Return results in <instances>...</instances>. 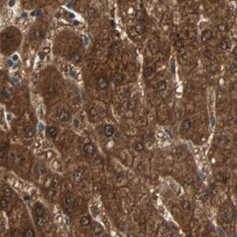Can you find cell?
<instances>
[{
	"label": "cell",
	"instance_id": "32",
	"mask_svg": "<svg viewBox=\"0 0 237 237\" xmlns=\"http://www.w3.org/2000/svg\"><path fill=\"white\" fill-rule=\"evenodd\" d=\"M135 18L137 20L140 21L144 19V13L141 10H137L135 13Z\"/></svg>",
	"mask_w": 237,
	"mask_h": 237
},
{
	"label": "cell",
	"instance_id": "53",
	"mask_svg": "<svg viewBox=\"0 0 237 237\" xmlns=\"http://www.w3.org/2000/svg\"><path fill=\"white\" fill-rule=\"evenodd\" d=\"M214 122H215V121H214V117H212V126L214 125Z\"/></svg>",
	"mask_w": 237,
	"mask_h": 237
},
{
	"label": "cell",
	"instance_id": "30",
	"mask_svg": "<svg viewBox=\"0 0 237 237\" xmlns=\"http://www.w3.org/2000/svg\"><path fill=\"white\" fill-rule=\"evenodd\" d=\"M8 205V202L7 201V199L5 198V197L4 196H1V209L2 210H5L7 207Z\"/></svg>",
	"mask_w": 237,
	"mask_h": 237
},
{
	"label": "cell",
	"instance_id": "6",
	"mask_svg": "<svg viewBox=\"0 0 237 237\" xmlns=\"http://www.w3.org/2000/svg\"><path fill=\"white\" fill-rule=\"evenodd\" d=\"M34 213L36 217L37 216H44V213H45V209L43 206L40 203H37L35 206V209H34Z\"/></svg>",
	"mask_w": 237,
	"mask_h": 237
},
{
	"label": "cell",
	"instance_id": "19",
	"mask_svg": "<svg viewBox=\"0 0 237 237\" xmlns=\"http://www.w3.org/2000/svg\"><path fill=\"white\" fill-rule=\"evenodd\" d=\"M47 94L49 96H53L56 93V89H55V88L53 86V85H48L47 88Z\"/></svg>",
	"mask_w": 237,
	"mask_h": 237
},
{
	"label": "cell",
	"instance_id": "10",
	"mask_svg": "<svg viewBox=\"0 0 237 237\" xmlns=\"http://www.w3.org/2000/svg\"><path fill=\"white\" fill-rule=\"evenodd\" d=\"M135 31L138 34L142 35L145 32V26H144V24L143 23H142V22L138 23L135 26Z\"/></svg>",
	"mask_w": 237,
	"mask_h": 237
},
{
	"label": "cell",
	"instance_id": "47",
	"mask_svg": "<svg viewBox=\"0 0 237 237\" xmlns=\"http://www.w3.org/2000/svg\"><path fill=\"white\" fill-rule=\"evenodd\" d=\"M40 14V11H36V12H34L32 13V15H39Z\"/></svg>",
	"mask_w": 237,
	"mask_h": 237
},
{
	"label": "cell",
	"instance_id": "31",
	"mask_svg": "<svg viewBox=\"0 0 237 237\" xmlns=\"http://www.w3.org/2000/svg\"><path fill=\"white\" fill-rule=\"evenodd\" d=\"M37 171L40 174H45L47 172V170L44 165L40 164L37 166Z\"/></svg>",
	"mask_w": 237,
	"mask_h": 237
},
{
	"label": "cell",
	"instance_id": "44",
	"mask_svg": "<svg viewBox=\"0 0 237 237\" xmlns=\"http://www.w3.org/2000/svg\"><path fill=\"white\" fill-rule=\"evenodd\" d=\"M73 125H74V126L75 128H77V127L79 126V125H80V122H79L77 120H74V121H73Z\"/></svg>",
	"mask_w": 237,
	"mask_h": 237
},
{
	"label": "cell",
	"instance_id": "33",
	"mask_svg": "<svg viewBox=\"0 0 237 237\" xmlns=\"http://www.w3.org/2000/svg\"><path fill=\"white\" fill-rule=\"evenodd\" d=\"M203 55H204V56H205L206 58H209V59H211V58H212V57H213V53H212V50H210V49H206V50H205L204 52H203Z\"/></svg>",
	"mask_w": 237,
	"mask_h": 237
},
{
	"label": "cell",
	"instance_id": "13",
	"mask_svg": "<svg viewBox=\"0 0 237 237\" xmlns=\"http://www.w3.org/2000/svg\"><path fill=\"white\" fill-rule=\"evenodd\" d=\"M24 134L26 137H32L34 134V128L32 126H27L24 129Z\"/></svg>",
	"mask_w": 237,
	"mask_h": 237
},
{
	"label": "cell",
	"instance_id": "52",
	"mask_svg": "<svg viewBox=\"0 0 237 237\" xmlns=\"http://www.w3.org/2000/svg\"><path fill=\"white\" fill-rule=\"evenodd\" d=\"M111 23H112V26H113V27H115V23H114V20H111Z\"/></svg>",
	"mask_w": 237,
	"mask_h": 237
},
{
	"label": "cell",
	"instance_id": "8",
	"mask_svg": "<svg viewBox=\"0 0 237 237\" xmlns=\"http://www.w3.org/2000/svg\"><path fill=\"white\" fill-rule=\"evenodd\" d=\"M58 116L59 120L63 122H66L69 119V114L68 112H67L65 110H61L58 112Z\"/></svg>",
	"mask_w": 237,
	"mask_h": 237
},
{
	"label": "cell",
	"instance_id": "20",
	"mask_svg": "<svg viewBox=\"0 0 237 237\" xmlns=\"http://www.w3.org/2000/svg\"><path fill=\"white\" fill-rule=\"evenodd\" d=\"M192 126V123L190 120H185L183 121V124H182V127L185 131H188Z\"/></svg>",
	"mask_w": 237,
	"mask_h": 237
},
{
	"label": "cell",
	"instance_id": "24",
	"mask_svg": "<svg viewBox=\"0 0 237 237\" xmlns=\"http://www.w3.org/2000/svg\"><path fill=\"white\" fill-rule=\"evenodd\" d=\"M93 229H94V232L95 233V234H99L103 231V228H102V225L99 223H95Z\"/></svg>",
	"mask_w": 237,
	"mask_h": 237
},
{
	"label": "cell",
	"instance_id": "4",
	"mask_svg": "<svg viewBox=\"0 0 237 237\" xmlns=\"http://www.w3.org/2000/svg\"><path fill=\"white\" fill-rule=\"evenodd\" d=\"M73 178L74 180V181L77 183H80L83 181V179H84V176H83V173L77 169L76 170L74 174H73Z\"/></svg>",
	"mask_w": 237,
	"mask_h": 237
},
{
	"label": "cell",
	"instance_id": "43",
	"mask_svg": "<svg viewBox=\"0 0 237 237\" xmlns=\"http://www.w3.org/2000/svg\"><path fill=\"white\" fill-rule=\"evenodd\" d=\"M38 81H39V78H38L37 75H35V76L33 77V83L36 85V84L38 82Z\"/></svg>",
	"mask_w": 237,
	"mask_h": 237
},
{
	"label": "cell",
	"instance_id": "1",
	"mask_svg": "<svg viewBox=\"0 0 237 237\" xmlns=\"http://www.w3.org/2000/svg\"><path fill=\"white\" fill-rule=\"evenodd\" d=\"M83 151L88 156H93L96 153V147L92 143H86L83 147Z\"/></svg>",
	"mask_w": 237,
	"mask_h": 237
},
{
	"label": "cell",
	"instance_id": "40",
	"mask_svg": "<svg viewBox=\"0 0 237 237\" xmlns=\"http://www.w3.org/2000/svg\"><path fill=\"white\" fill-rule=\"evenodd\" d=\"M5 153H6V147L5 146H2L1 147V158L2 159L5 156Z\"/></svg>",
	"mask_w": 237,
	"mask_h": 237
},
{
	"label": "cell",
	"instance_id": "57",
	"mask_svg": "<svg viewBox=\"0 0 237 237\" xmlns=\"http://www.w3.org/2000/svg\"><path fill=\"white\" fill-rule=\"evenodd\" d=\"M236 191H237V187H236Z\"/></svg>",
	"mask_w": 237,
	"mask_h": 237
},
{
	"label": "cell",
	"instance_id": "25",
	"mask_svg": "<svg viewBox=\"0 0 237 237\" xmlns=\"http://www.w3.org/2000/svg\"><path fill=\"white\" fill-rule=\"evenodd\" d=\"M134 149H135V150L137 151V152H141V151L144 150V144H143L142 142H137V143L135 144V146H134Z\"/></svg>",
	"mask_w": 237,
	"mask_h": 237
},
{
	"label": "cell",
	"instance_id": "36",
	"mask_svg": "<svg viewBox=\"0 0 237 237\" xmlns=\"http://www.w3.org/2000/svg\"><path fill=\"white\" fill-rule=\"evenodd\" d=\"M229 70L232 74H235L237 73V65L236 64H232L229 67Z\"/></svg>",
	"mask_w": 237,
	"mask_h": 237
},
{
	"label": "cell",
	"instance_id": "14",
	"mask_svg": "<svg viewBox=\"0 0 237 237\" xmlns=\"http://www.w3.org/2000/svg\"><path fill=\"white\" fill-rule=\"evenodd\" d=\"M215 178L218 182L220 183H226L227 181V175L223 173V172H218L216 175H215Z\"/></svg>",
	"mask_w": 237,
	"mask_h": 237
},
{
	"label": "cell",
	"instance_id": "16",
	"mask_svg": "<svg viewBox=\"0 0 237 237\" xmlns=\"http://www.w3.org/2000/svg\"><path fill=\"white\" fill-rule=\"evenodd\" d=\"M71 60L72 61L73 63L74 64H78L82 61V56L80 53H74L71 55Z\"/></svg>",
	"mask_w": 237,
	"mask_h": 237
},
{
	"label": "cell",
	"instance_id": "41",
	"mask_svg": "<svg viewBox=\"0 0 237 237\" xmlns=\"http://www.w3.org/2000/svg\"><path fill=\"white\" fill-rule=\"evenodd\" d=\"M42 32L40 31V30H37L36 32H35V37H36V38L37 39H40V38H42Z\"/></svg>",
	"mask_w": 237,
	"mask_h": 237
},
{
	"label": "cell",
	"instance_id": "46",
	"mask_svg": "<svg viewBox=\"0 0 237 237\" xmlns=\"http://www.w3.org/2000/svg\"><path fill=\"white\" fill-rule=\"evenodd\" d=\"M7 65H8V66L11 67V66H13V61H12V60H7Z\"/></svg>",
	"mask_w": 237,
	"mask_h": 237
},
{
	"label": "cell",
	"instance_id": "42",
	"mask_svg": "<svg viewBox=\"0 0 237 237\" xmlns=\"http://www.w3.org/2000/svg\"><path fill=\"white\" fill-rule=\"evenodd\" d=\"M171 72H172L173 74H174V72H175V63H174V58L171 60Z\"/></svg>",
	"mask_w": 237,
	"mask_h": 237
},
{
	"label": "cell",
	"instance_id": "34",
	"mask_svg": "<svg viewBox=\"0 0 237 237\" xmlns=\"http://www.w3.org/2000/svg\"><path fill=\"white\" fill-rule=\"evenodd\" d=\"M217 28L218 30H219L220 32H225V31L227 30V24L225 23H220L219 25H217Z\"/></svg>",
	"mask_w": 237,
	"mask_h": 237
},
{
	"label": "cell",
	"instance_id": "21",
	"mask_svg": "<svg viewBox=\"0 0 237 237\" xmlns=\"http://www.w3.org/2000/svg\"><path fill=\"white\" fill-rule=\"evenodd\" d=\"M80 223V224H81L82 225H83V226H87V225H90V223H91V220H90V218L88 217L85 216V217H82L81 218Z\"/></svg>",
	"mask_w": 237,
	"mask_h": 237
},
{
	"label": "cell",
	"instance_id": "27",
	"mask_svg": "<svg viewBox=\"0 0 237 237\" xmlns=\"http://www.w3.org/2000/svg\"><path fill=\"white\" fill-rule=\"evenodd\" d=\"M58 185H59V181L58 180V179L53 178V179H52L51 183H50V188L52 190H55L58 188Z\"/></svg>",
	"mask_w": 237,
	"mask_h": 237
},
{
	"label": "cell",
	"instance_id": "3",
	"mask_svg": "<svg viewBox=\"0 0 237 237\" xmlns=\"http://www.w3.org/2000/svg\"><path fill=\"white\" fill-rule=\"evenodd\" d=\"M97 83H98L99 88H100V89H102V90H105V89H107V87H108V80L104 77H99L98 79Z\"/></svg>",
	"mask_w": 237,
	"mask_h": 237
},
{
	"label": "cell",
	"instance_id": "17",
	"mask_svg": "<svg viewBox=\"0 0 237 237\" xmlns=\"http://www.w3.org/2000/svg\"><path fill=\"white\" fill-rule=\"evenodd\" d=\"M223 220L227 223H230L233 218V214L230 211H227L223 214Z\"/></svg>",
	"mask_w": 237,
	"mask_h": 237
},
{
	"label": "cell",
	"instance_id": "9",
	"mask_svg": "<svg viewBox=\"0 0 237 237\" xmlns=\"http://www.w3.org/2000/svg\"><path fill=\"white\" fill-rule=\"evenodd\" d=\"M166 82L165 80H161L156 85V90L158 92H163L166 89Z\"/></svg>",
	"mask_w": 237,
	"mask_h": 237
},
{
	"label": "cell",
	"instance_id": "7",
	"mask_svg": "<svg viewBox=\"0 0 237 237\" xmlns=\"http://www.w3.org/2000/svg\"><path fill=\"white\" fill-rule=\"evenodd\" d=\"M104 134H105L106 136L110 137V136H112L114 134V133H115V129H114V127L112 125L107 124L104 128Z\"/></svg>",
	"mask_w": 237,
	"mask_h": 237
},
{
	"label": "cell",
	"instance_id": "22",
	"mask_svg": "<svg viewBox=\"0 0 237 237\" xmlns=\"http://www.w3.org/2000/svg\"><path fill=\"white\" fill-rule=\"evenodd\" d=\"M136 102L134 99H131L130 101L128 102V104H127V107L129 110H134L136 109Z\"/></svg>",
	"mask_w": 237,
	"mask_h": 237
},
{
	"label": "cell",
	"instance_id": "37",
	"mask_svg": "<svg viewBox=\"0 0 237 237\" xmlns=\"http://www.w3.org/2000/svg\"><path fill=\"white\" fill-rule=\"evenodd\" d=\"M96 14V10L94 8H90L89 10H88V15L90 18L95 17Z\"/></svg>",
	"mask_w": 237,
	"mask_h": 237
},
{
	"label": "cell",
	"instance_id": "2",
	"mask_svg": "<svg viewBox=\"0 0 237 237\" xmlns=\"http://www.w3.org/2000/svg\"><path fill=\"white\" fill-rule=\"evenodd\" d=\"M212 37H213L212 32L211 30H210V29H206V30H204L201 34V40H202V42H205L210 40L212 38Z\"/></svg>",
	"mask_w": 237,
	"mask_h": 237
},
{
	"label": "cell",
	"instance_id": "50",
	"mask_svg": "<svg viewBox=\"0 0 237 237\" xmlns=\"http://www.w3.org/2000/svg\"><path fill=\"white\" fill-rule=\"evenodd\" d=\"M70 74H71V75H72V77H76V72H73V71H72V72H71Z\"/></svg>",
	"mask_w": 237,
	"mask_h": 237
},
{
	"label": "cell",
	"instance_id": "51",
	"mask_svg": "<svg viewBox=\"0 0 237 237\" xmlns=\"http://www.w3.org/2000/svg\"><path fill=\"white\" fill-rule=\"evenodd\" d=\"M69 16L70 18H74V15L72 14V13H69Z\"/></svg>",
	"mask_w": 237,
	"mask_h": 237
},
{
	"label": "cell",
	"instance_id": "54",
	"mask_svg": "<svg viewBox=\"0 0 237 237\" xmlns=\"http://www.w3.org/2000/svg\"><path fill=\"white\" fill-rule=\"evenodd\" d=\"M78 23H79V22H77V20H75V21H74V25H77Z\"/></svg>",
	"mask_w": 237,
	"mask_h": 237
},
{
	"label": "cell",
	"instance_id": "5",
	"mask_svg": "<svg viewBox=\"0 0 237 237\" xmlns=\"http://www.w3.org/2000/svg\"><path fill=\"white\" fill-rule=\"evenodd\" d=\"M65 201H66V203L68 206V207L72 208V207L73 206V205H74V195L72 193L68 192L67 193V195H66Z\"/></svg>",
	"mask_w": 237,
	"mask_h": 237
},
{
	"label": "cell",
	"instance_id": "12",
	"mask_svg": "<svg viewBox=\"0 0 237 237\" xmlns=\"http://www.w3.org/2000/svg\"><path fill=\"white\" fill-rule=\"evenodd\" d=\"M123 80V75L121 73H116L113 77V82L115 85H120Z\"/></svg>",
	"mask_w": 237,
	"mask_h": 237
},
{
	"label": "cell",
	"instance_id": "55",
	"mask_svg": "<svg viewBox=\"0 0 237 237\" xmlns=\"http://www.w3.org/2000/svg\"><path fill=\"white\" fill-rule=\"evenodd\" d=\"M67 7H71V4H70V3H69V5H67Z\"/></svg>",
	"mask_w": 237,
	"mask_h": 237
},
{
	"label": "cell",
	"instance_id": "45",
	"mask_svg": "<svg viewBox=\"0 0 237 237\" xmlns=\"http://www.w3.org/2000/svg\"><path fill=\"white\" fill-rule=\"evenodd\" d=\"M39 56H40V58L41 59V60H43V59L45 58V53H40Z\"/></svg>",
	"mask_w": 237,
	"mask_h": 237
},
{
	"label": "cell",
	"instance_id": "48",
	"mask_svg": "<svg viewBox=\"0 0 237 237\" xmlns=\"http://www.w3.org/2000/svg\"><path fill=\"white\" fill-rule=\"evenodd\" d=\"M14 4H15V2L13 1V0H10V2H9V6L10 7H13L14 5Z\"/></svg>",
	"mask_w": 237,
	"mask_h": 237
},
{
	"label": "cell",
	"instance_id": "49",
	"mask_svg": "<svg viewBox=\"0 0 237 237\" xmlns=\"http://www.w3.org/2000/svg\"><path fill=\"white\" fill-rule=\"evenodd\" d=\"M13 59L14 61H17L18 59V55H14L13 56Z\"/></svg>",
	"mask_w": 237,
	"mask_h": 237
},
{
	"label": "cell",
	"instance_id": "11",
	"mask_svg": "<svg viewBox=\"0 0 237 237\" xmlns=\"http://www.w3.org/2000/svg\"><path fill=\"white\" fill-rule=\"evenodd\" d=\"M46 131H47V134H48V136H50L51 138H53L54 139V138H55L57 136L58 131H57V129L55 127L49 126V127L47 128Z\"/></svg>",
	"mask_w": 237,
	"mask_h": 237
},
{
	"label": "cell",
	"instance_id": "15",
	"mask_svg": "<svg viewBox=\"0 0 237 237\" xmlns=\"http://www.w3.org/2000/svg\"><path fill=\"white\" fill-rule=\"evenodd\" d=\"M46 223V220L44 216H37L36 217V224L38 227L42 228Z\"/></svg>",
	"mask_w": 237,
	"mask_h": 237
},
{
	"label": "cell",
	"instance_id": "28",
	"mask_svg": "<svg viewBox=\"0 0 237 237\" xmlns=\"http://www.w3.org/2000/svg\"><path fill=\"white\" fill-rule=\"evenodd\" d=\"M152 73H153V69L151 67H147L143 71V76L144 77H148L152 74Z\"/></svg>",
	"mask_w": 237,
	"mask_h": 237
},
{
	"label": "cell",
	"instance_id": "38",
	"mask_svg": "<svg viewBox=\"0 0 237 237\" xmlns=\"http://www.w3.org/2000/svg\"><path fill=\"white\" fill-rule=\"evenodd\" d=\"M103 162V159L101 156H96L94 160V163L96 164V165H99V164H102Z\"/></svg>",
	"mask_w": 237,
	"mask_h": 237
},
{
	"label": "cell",
	"instance_id": "26",
	"mask_svg": "<svg viewBox=\"0 0 237 237\" xmlns=\"http://www.w3.org/2000/svg\"><path fill=\"white\" fill-rule=\"evenodd\" d=\"M219 47L223 50H225L228 48V42L225 40H223L222 41H220V42L219 43Z\"/></svg>",
	"mask_w": 237,
	"mask_h": 237
},
{
	"label": "cell",
	"instance_id": "29",
	"mask_svg": "<svg viewBox=\"0 0 237 237\" xmlns=\"http://www.w3.org/2000/svg\"><path fill=\"white\" fill-rule=\"evenodd\" d=\"M23 236L24 237H33V236H34V231L31 228H28L24 231Z\"/></svg>",
	"mask_w": 237,
	"mask_h": 237
},
{
	"label": "cell",
	"instance_id": "56",
	"mask_svg": "<svg viewBox=\"0 0 237 237\" xmlns=\"http://www.w3.org/2000/svg\"><path fill=\"white\" fill-rule=\"evenodd\" d=\"M236 215H237V210H236Z\"/></svg>",
	"mask_w": 237,
	"mask_h": 237
},
{
	"label": "cell",
	"instance_id": "39",
	"mask_svg": "<svg viewBox=\"0 0 237 237\" xmlns=\"http://www.w3.org/2000/svg\"><path fill=\"white\" fill-rule=\"evenodd\" d=\"M183 45V41L180 37H177L176 39H175L174 41V45L176 47H180Z\"/></svg>",
	"mask_w": 237,
	"mask_h": 237
},
{
	"label": "cell",
	"instance_id": "18",
	"mask_svg": "<svg viewBox=\"0 0 237 237\" xmlns=\"http://www.w3.org/2000/svg\"><path fill=\"white\" fill-rule=\"evenodd\" d=\"M178 55L180 57V58H183L184 60H188V53L186 51L185 49L184 48H180V50L178 51Z\"/></svg>",
	"mask_w": 237,
	"mask_h": 237
},
{
	"label": "cell",
	"instance_id": "35",
	"mask_svg": "<svg viewBox=\"0 0 237 237\" xmlns=\"http://www.w3.org/2000/svg\"><path fill=\"white\" fill-rule=\"evenodd\" d=\"M4 195L7 198H11V196L13 195V191H12L11 188H5V190H4Z\"/></svg>",
	"mask_w": 237,
	"mask_h": 237
},
{
	"label": "cell",
	"instance_id": "23",
	"mask_svg": "<svg viewBox=\"0 0 237 237\" xmlns=\"http://www.w3.org/2000/svg\"><path fill=\"white\" fill-rule=\"evenodd\" d=\"M210 193L212 196H216L218 193V190H217V185L216 183H212L210 186Z\"/></svg>",
	"mask_w": 237,
	"mask_h": 237
}]
</instances>
